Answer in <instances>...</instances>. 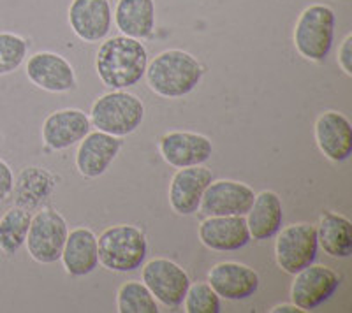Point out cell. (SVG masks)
Returning <instances> with one entry per match:
<instances>
[{"label":"cell","mask_w":352,"mask_h":313,"mask_svg":"<svg viewBox=\"0 0 352 313\" xmlns=\"http://www.w3.org/2000/svg\"><path fill=\"white\" fill-rule=\"evenodd\" d=\"M148 65V51L141 40L127 36L106 37L96 56V71L102 84L127 90L141 81Z\"/></svg>","instance_id":"cell-1"},{"label":"cell","mask_w":352,"mask_h":313,"mask_svg":"<svg viewBox=\"0 0 352 313\" xmlns=\"http://www.w3.org/2000/svg\"><path fill=\"white\" fill-rule=\"evenodd\" d=\"M146 81L152 92L164 99H180L197 89L203 65L184 49H166L146 65Z\"/></svg>","instance_id":"cell-2"},{"label":"cell","mask_w":352,"mask_h":313,"mask_svg":"<svg viewBox=\"0 0 352 313\" xmlns=\"http://www.w3.org/2000/svg\"><path fill=\"white\" fill-rule=\"evenodd\" d=\"M99 262L115 273H131L144 264L148 255L146 236L136 225L118 224L97 237Z\"/></svg>","instance_id":"cell-3"},{"label":"cell","mask_w":352,"mask_h":313,"mask_svg":"<svg viewBox=\"0 0 352 313\" xmlns=\"http://www.w3.org/2000/svg\"><path fill=\"white\" fill-rule=\"evenodd\" d=\"M90 124L97 130L125 137L136 132L144 120V104L127 90H113L100 95L90 109Z\"/></svg>","instance_id":"cell-4"},{"label":"cell","mask_w":352,"mask_h":313,"mask_svg":"<svg viewBox=\"0 0 352 313\" xmlns=\"http://www.w3.org/2000/svg\"><path fill=\"white\" fill-rule=\"evenodd\" d=\"M335 27L336 14L329 5H308L294 25V48L310 62L326 60L335 40Z\"/></svg>","instance_id":"cell-5"},{"label":"cell","mask_w":352,"mask_h":313,"mask_svg":"<svg viewBox=\"0 0 352 313\" xmlns=\"http://www.w3.org/2000/svg\"><path fill=\"white\" fill-rule=\"evenodd\" d=\"M67 234V222L60 213L53 208L39 209L30 220L25 241L28 255L39 264H53L60 261Z\"/></svg>","instance_id":"cell-6"},{"label":"cell","mask_w":352,"mask_h":313,"mask_svg":"<svg viewBox=\"0 0 352 313\" xmlns=\"http://www.w3.org/2000/svg\"><path fill=\"white\" fill-rule=\"evenodd\" d=\"M319 250L316 225L291 224L276 233L275 259L278 268L287 275L300 273L314 264Z\"/></svg>","instance_id":"cell-7"},{"label":"cell","mask_w":352,"mask_h":313,"mask_svg":"<svg viewBox=\"0 0 352 313\" xmlns=\"http://www.w3.org/2000/svg\"><path fill=\"white\" fill-rule=\"evenodd\" d=\"M143 283L148 287L157 301L168 308H178L184 303L190 278L180 264L159 257L143 266L141 271Z\"/></svg>","instance_id":"cell-8"},{"label":"cell","mask_w":352,"mask_h":313,"mask_svg":"<svg viewBox=\"0 0 352 313\" xmlns=\"http://www.w3.org/2000/svg\"><path fill=\"white\" fill-rule=\"evenodd\" d=\"M340 287V277L335 269L322 264H310L294 275L291 301L303 312L319 308L329 301Z\"/></svg>","instance_id":"cell-9"},{"label":"cell","mask_w":352,"mask_h":313,"mask_svg":"<svg viewBox=\"0 0 352 313\" xmlns=\"http://www.w3.org/2000/svg\"><path fill=\"white\" fill-rule=\"evenodd\" d=\"M252 187L234 180H213L206 187L199 209L206 217H245L254 202Z\"/></svg>","instance_id":"cell-10"},{"label":"cell","mask_w":352,"mask_h":313,"mask_svg":"<svg viewBox=\"0 0 352 313\" xmlns=\"http://www.w3.org/2000/svg\"><path fill=\"white\" fill-rule=\"evenodd\" d=\"M159 152L173 167H190L206 164L212 159L213 143L204 134L173 130L159 139Z\"/></svg>","instance_id":"cell-11"},{"label":"cell","mask_w":352,"mask_h":313,"mask_svg":"<svg viewBox=\"0 0 352 313\" xmlns=\"http://www.w3.org/2000/svg\"><path fill=\"white\" fill-rule=\"evenodd\" d=\"M69 27L85 43H102L113 27L109 0H72L67 12Z\"/></svg>","instance_id":"cell-12"},{"label":"cell","mask_w":352,"mask_h":313,"mask_svg":"<svg viewBox=\"0 0 352 313\" xmlns=\"http://www.w3.org/2000/svg\"><path fill=\"white\" fill-rule=\"evenodd\" d=\"M27 78L37 89L50 93H64L76 86L74 67L58 53H34L25 65Z\"/></svg>","instance_id":"cell-13"},{"label":"cell","mask_w":352,"mask_h":313,"mask_svg":"<svg viewBox=\"0 0 352 313\" xmlns=\"http://www.w3.org/2000/svg\"><path fill=\"white\" fill-rule=\"evenodd\" d=\"M208 283L226 301H243L257 292L261 278L254 268L241 262H219L208 273Z\"/></svg>","instance_id":"cell-14"},{"label":"cell","mask_w":352,"mask_h":313,"mask_svg":"<svg viewBox=\"0 0 352 313\" xmlns=\"http://www.w3.org/2000/svg\"><path fill=\"white\" fill-rule=\"evenodd\" d=\"M213 181L212 169L206 165H190L178 169L169 185V206L178 215H194L199 209L201 199Z\"/></svg>","instance_id":"cell-15"},{"label":"cell","mask_w":352,"mask_h":313,"mask_svg":"<svg viewBox=\"0 0 352 313\" xmlns=\"http://www.w3.org/2000/svg\"><path fill=\"white\" fill-rule=\"evenodd\" d=\"M122 150V139L111 134L90 132L80 141L76 152V169L85 178H99L109 169Z\"/></svg>","instance_id":"cell-16"},{"label":"cell","mask_w":352,"mask_h":313,"mask_svg":"<svg viewBox=\"0 0 352 313\" xmlns=\"http://www.w3.org/2000/svg\"><path fill=\"white\" fill-rule=\"evenodd\" d=\"M90 130V118L81 109H60L44 120L43 141L50 150L62 152L78 145Z\"/></svg>","instance_id":"cell-17"},{"label":"cell","mask_w":352,"mask_h":313,"mask_svg":"<svg viewBox=\"0 0 352 313\" xmlns=\"http://www.w3.org/2000/svg\"><path fill=\"white\" fill-rule=\"evenodd\" d=\"M320 153L333 162L347 161L352 153V125L345 115L338 111H324L319 115L314 127Z\"/></svg>","instance_id":"cell-18"},{"label":"cell","mask_w":352,"mask_h":313,"mask_svg":"<svg viewBox=\"0 0 352 313\" xmlns=\"http://www.w3.org/2000/svg\"><path fill=\"white\" fill-rule=\"evenodd\" d=\"M197 234L201 243L213 252H236L252 240L245 217H206Z\"/></svg>","instance_id":"cell-19"},{"label":"cell","mask_w":352,"mask_h":313,"mask_svg":"<svg viewBox=\"0 0 352 313\" xmlns=\"http://www.w3.org/2000/svg\"><path fill=\"white\" fill-rule=\"evenodd\" d=\"M113 20L122 36L148 39L157 23L155 0H116Z\"/></svg>","instance_id":"cell-20"},{"label":"cell","mask_w":352,"mask_h":313,"mask_svg":"<svg viewBox=\"0 0 352 313\" xmlns=\"http://www.w3.org/2000/svg\"><path fill=\"white\" fill-rule=\"evenodd\" d=\"M250 237L257 241L272 240L282 229L284 224V208L278 194L273 190H263L256 194L250 209L245 215Z\"/></svg>","instance_id":"cell-21"},{"label":"cell","mask_w":352,"mask_h":313,"mask_svg":"<svg viewBox=\"0 0 352 313\" xmlns=\"http://www.w3.org/2000/svg\"><path fill=\"white\" fill-rule=\"evenodd\" d=\"M60 261L71 277H85L92 273L99 266L96 233L88 227L69 231Z\"/></svg>","instance_id":"cell-22"},{"label":"cell","mask_w":352,"mask_h":313,"mask_svg":"<svg viewBox=\"0 0 352 313\" xmlns=\"http://www.w3.org/2000/svg\"><path fill=\"white\" fill-rule=\"evenodd\" d=\"M56 180L48 169L39 165H27L12 183L11 196L14 206L32 211L43 201H46L55 190Z\"/></svg>","instance_id":"cell-23"},{"label":"cell","mask_w":352,"mask_h":313,"mask_svg":"<svg viewBox=\"0 0 352 313\" xmlns=\"http://www.w3.org/2000/svg\"><path fill=\"white\" fill-rule=\"evenodd\" d=\"M317 241L329 257L347 259L352 253V224L347 217L335 211H326L320 217Z\"/></svg>","instance_id":"cell-24"},{"label":"cell","mask_w":352,"mask_h":313,"mask_svg":"<svg viewBox=\"0 0 352 313\" xmlns=\"http://www.w3.org/2000/svg\"><path fill=\"white\" fill-rule=\"evenodd\" d=\"M30 220H32L30 211L18 206H12L0 217V250L6 255L11 257L25 245Z\"/></svg>","instance_id":"cell-25"},{"label":"cell","mask_w":352,"mask_h":313,"mask_svg":"<svg viewBox=\"0 0 352 313\" xmlns=\"http://www.w3.org/2000/svg\"><path fill=\"white\" fill-rule=\"evenodd\" d=\"M116 310L120 313H157L159 305L143 281L129 280L116 292Z\"/></svg>","instance_id":"cell-26"},{"label":"cell","mask_w":352,"mask_h":313,"mask_svg":"<svg viewBox=\"0 0 352 313\" xmlns=\"http://www.w3.org/2000/svg\"><path fill=\"white\" fill-rule=\"evenodd\" d=\"M28 40L12 32H0V76L14 73L25 62Z\"/></svg>","instance_id":"cell-27"},{"label":"cell","mask_w":352,"mask_h":313,"mask_svg":"<svg viewBox=\"0 0 352 313\" xmlns=\"http://www.w3.org/2000/svg\"><path fill=\"white\" fill-rule=\"evenodd\" d=\"M182 305L187 313H219L220 297L208 281H197L188 286Z\"/></svg>","instance_id":"cell-28"},{"label":"cell","mask_w":352,"mask_h":313,"mask_svg":"<svg viewBox=\"0 0 352 313\" xmlns=\"http://www.w3.org/2000/svg\"><path fill=\"white\" fill-rule=\"evenodd\" d=\"M336 62L342 67L347 76H352V34H349L344 40H342L338 53H336Z\"/></svg>","instance_id":"cell-29"},{"label":"cell","mask_w":352,"mask_h":313,"mask_svg":"<svg viewBox=\"0 0 352 313\" xmlns=\"http://www.w3.org/2000/svg\"><path fill=\"white\" fill-rule=\"evenodd\" d=\"M12 183H14L12 169L9 167L8 162L0 159V201H4V199L11 196Z\"/></svg>","instance_id":"cell-30"},{"label":"cell","mask_w":352,"mask_h":313,"mask_svg":"<svg viewBox=\"0 0 352 313\" xmlns=\"http://www.w3.org/2000/svg\"><path fill=\"white\" fill-rule=\"evenodd\" d=\"M303 313V310H300L298 308L296 305H278V306H275V308L272 310V313Z\"/></svg>","instance_id":"cell-31"}]
</instances>
